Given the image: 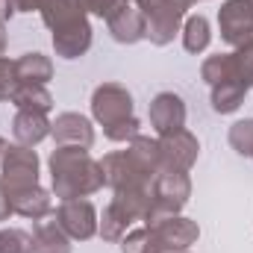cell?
<instances>
[{
	"label": "cell",
	"mask_w": 253,
	"mask_h": 253,
	"mask_svg": "<svg viewBox=\"0 0 253 253\" xmlns=\"http://www.w3.org/2000/svg\"><path fill=\"white\" fill-rule=\"evenodd\" d=\"M47 171H50V191L59 200L91 197L106 186L100 159H94L85 147L56 144L53 153L47 156Z\"/></svg>",
	"instance_id": "6da1fadb"
},
{
	"label": "cell",
	"mask_w": 253,
	"mask_h": 253,
	"mask_svg": "<svg viewBox=\"0 0 253 253\" xmlns=\"http://www.w3.org/2000/svg\"><path fill=\"white\" fill-rule=\"evenodd\" d=\"M147 24V42L156 47L171 44L186 21V12L191 9L189 0H132Z\"/></svg>",
	"instance_id": "7a4b0ae2"
},
{
	"label": "cell",
	"mask_w": 253,
	"mask_h": 253,
	"mask_svg": "<svg viewBox=\"0 0 253 253\" xmlns=\"http://www.w3.org/2000/svg\"><path fill=\"white\" fill-rule=\"evenodd\" d=\"M150 189H153V209L144 224L159 221L165 215H180L191 197V177L183 171H159Z\"/></svg>",
	"instance_id": "3957f363"
},
{
	"label": "cell",
	"mask_w": 253,
	"mask_h": 253,
	"mask_svg": "<svg viewBox=\"0 0 253 253\" xmlns=\"http://www.w3.org/2000/svg\"><path fill=\"white\" fill-rule=\"evenodd\" d=\"M39 174H42V159L33 147L18 144V141L6 144L0 156V183L6 186V191L39 186Z\"/></svg>",
	"instance_id": "277c9868"
},
{
	"label": "cell",
	"mask_w": 253,
	"mask_h": 253,
	"mask_svg": "<svg viewBox=\"0 0 253 253\" xmlns=\"http://www.w3.org/2000/svg\"><path fill=\"white\" fill-rule=\"evenodd\" d=\"M56 224L71 236V242H88L97 236V221L100 212L88 197H74V200H59V206L53 209Z\"/></svg>",
	"instance_id": "5b68a950"
},
{
	"label": "cell",
	"mask_w": 253,
	"mask_h": 253,
	"mask_svg": "<svg viewBox=\"0 0 253 253\" xmlns=\"http://www.w3.org/2000/svg\"><path fill=\"white\" fill-rule=\"evenodd\" d=\"M132 109H135L132 94L121 83H100L91 91V118L100 126H112L129 115H135Z\"/></svg>",
	"instance_id": "8992f818"
},
{
	"label": "cell",
	"mask_w": 253,
	"mask_h": 253,
	"mask_svg": "<svg viewBox=\"0 0 253 253\" xmlns=\"http://www.w3.org/2000/svg\"><path fill=\"white\" fill-rule=\"evenodd\" d=\"M153 239H156V248L159 253H186L191 245H197L200 239V227L197 221L186 218L183 212L180 215H165L159 221H150L147 224Z\"/></svg>",
	"instance_id": "52a82bcc"
},
{
	"label": "cell",
	"mask_w": 253,
	"mask_h": 253,
	"mask_svg": "<svg viewBox=\"0 0 253 253\" xmlns=\"http://www.w3.org/2000/svg\"><path fill=\"white\" fill-rule=\"evenodd\" d=\"M159 138V165L162 171H183L189 174L200 156V141L191 129H174V132H165V135H156Z\"/></svg>",
	"instance_id": "ba28073f"
},
{
	"label": "cell",
	"mask_w": 253,
	"mask_h": 253,
	"mask_svg": "<svg viewBox=\"0 0 253 253\" xmlns=\"http://www.w3.org/2000/svg\"><path fill=\"white\" fill-rule=\"evenodd\" d=\"M218 30L233 50L253 42V0H224L218 9Z\"/></svg>",
	"instance_id": "9c48e42d"
},
{
	"label": "cell",
	"mask_w": 253,
	"mask_h": 253,
	"mask_svg": "<svg viewBox=\"0 0 253 253\" xmlns=\"http://www.w3.org/2000/svg\"><path fill=\"white\" fill-rule=\"evenodd\" d=\"M147 118H150V126H153L156 135H165V132H174V129L186 126L189 109H186V100L177 91H159L150 100Z\"/></svg>",
	"instance_id": "30bf717a"
},
{
	"label": "cell",
	"mask_w": 253,
	"mask_h": 253,
	"mask_svg": "<svg viewBox=\"0 0 253 253\" xmlns=\"http://www.w3.org/2000/svg\"><path fill=\"white\" fill-rule=\"evenodd\" d=\"M100 168H103V177H106V186L112 191L121 189H135V186H150L153 177H147L129 156L126 150H112L100 159Z\"/></svg>",
	"instance_id": "8fae6325"
},
{
	"label": "cell",
	"mask_w": 253,
	"mask_h": 253,
	"mask_svg": "<svg viewBox=\"0 0 253 253\" xmlns=\"http://www.w3.org/2000/svg\"><path fill=\"white\" fill-rule=\"evenodd\" d=\"M91 47V21L88 15L83 18H74L62 27L53 30V50L59 59H83Z\"/></svg>",
	"instance_id": "7c38bea8"
},
{
	"label": "cell",
	"mask_w": 253,
	"mask_h": 253,
	"mask_svg": "<svg viewBox=\"0 0 253 253\" xmlns=\"http://www.w3.org/2000/svg\"><path fill=\"white\" fill-rule=\"evenodd\" d=\"M106 30H109V36H112L118 44H138V42L147 39L144 15H141V9H138L132 0L121 3V6L106 18Z\"/></svg>",
	"instance_id": "4fadbf2b"
},
{
	"label": "cell",
	"mask_w": 253,
	"mask_h": 253,
	"mask_svg": "<svg viewBox=\"0 0 253 253\" xmlns=\"http://www.w3.org/2000/svg\"><path fill=\"white\" fill-rule=\"evenodd\" d=\"M50 135L56 144H68V147H91L94 144V126L91 118H85L83 112H59L50 124Z\"/></svg>",
	"instance_id": "5bb4252c"
},
{
	"label": "cell",
	"mask_w": 253,
	"mask_h": 253,
	"mask_svg": "<svg viewBox=\"0 0 253 253\" xmlns=\"http://www.w3.org/2000/svg\"><path fill=\"white\" fill-rule=\"evenodd\" d=\"M9 200H12V212L27 221H44L47 215H53V191H47L42 183L9 191Z\"/></svg>",
	"instance_id": "9a60e30c"
},
{
	"label": "cell",
	"mask_w": 253,
	"mask_h": 253,
	"mask_svg": "<svg viewBox=\"0 0 253 253\" xmlns=\"http://www.w3.org/2000/svg\"><path fill=\"white\" fill-rule=\"evenodd\" d=\"M50 118L47 112H36V109H18L15 118H12V135L18 144H27V147H36L42 144L47 135H50Z\"/></svg>",
	"instance_id": "2e32d148"
},
{
	"label": "cell",
	"mask_w": 253,
	"mask_h": 253,
	"mask_svg": "<svg viewBox=\"0 0 253 253\" xmlns=\"http://www.w3.org/2000/svg\"><path fill=\"white\" fill-rule=\"evenodd\" d=\"M112 203L124 212L132 224L135 221L144 224L150 218V209H153V189L150 186H135V189L112 191Z\"/></svg>",
	"instance_id": "e0dca14e"
},
{
	"label": "cell",
	"mask_w": 253,
	"mask_h": 253,
	"mask_svg": "<svg viewBox=\"0 0 253 253\" xmlns=\"http://www.w3.org/2000/svg\"><path fill=\"white\" fill-rule=\"evenodd\" d=\"M33 253H74V242L62 227L53 221L33 224Z\"/></svg>",
	"instance_id": "ac0fdd59"
},
{
	"label": "cell",
	"mask_w": 253,
	"mask_h": 253,
	"mask_svg": "<svg viewBox=\"0 0 253 253\" xmlns=\"http://www.w3.org/2000/svg\"><path fill=\"white\" fill-rule=\"evenodd\" d=\"M251 85L242 83V80H230V83H221V85H212L209 88V103L218 115H233L242 109L245 97H248Z\"/></svg>",
	"instance_id": "d6986e66"
},
{
	"label": "cell",
	"mask_w": 253,
	"mask_h": 253,
	"mask_svg": "<svg viewBox=\"0 0 253 253\" xmlns=\"http://www.w3.org/2000/svg\"><path fill=\"white\" fill-rule=\"evenodd\" d=\"M200 77L212 85H221V83H230V80H242L248 83L242 74H239V62H236V53H215V56H206L200 65ZM253 88V83H248Z\"/></svg>",
	"instance_id": "ffe728a7"
},
{
	"label": "cell",
	"mask_w": 253,
	"mask_h": 253,
	"mask_svg": "<svg viewBox=\"0 0 253 253\" xmlns=\"http://www.w3.org/2000/svg\"><path fill=\"white\" fill-rule=\"evenodd\" d=\"M15 74H18V83L47 85L53 80V62H50V56H44L39 50H30V53L15 59Z\"/></svg>",
	"instance_id": "44dd1931"
},
{
	"label": "cell",
	"mask_w": 253,
	"mask_h": 253,
	"mask_svg": "<svg viewBox=\"0 0 253 253\" xmlns=\"http://www.w3.org/2000/svg\"><path fill=\"white\" fill-rule=\"evenodd\" d=\"M126 156H129L147 177H156V174L162 171V165H159V138H153V135L138 132V135L126 144Z\"/></svg>",
	"instance_id": "7402d4cb"
},
{
	"label": "cell",
	"mask_w": 253,
	"mask_h": 253,
	"mask_svg": "<svg viewBox=\"0 0 253 253\" xmlns=\"http://www.w3.org/2000/svg\"><path fill=\"white\" fill-rule=\"evenodd\" d=\"M15 109H36V112H50L53 109V94L47 85H36V83H18L9 100Z\"/></svg>",
	"instance_id": "603a6c76"
},
{
	"label": "cell",
	"mask_w": 253,
	"mask_h": 253,
	"mask_svg": "<svg viewBox=\"0 0 253 253\" xmlns=\"http://www.w3.org/2000/svg\"><path fill=\"white\" fill-rule=\"evenodd\" d=\"M180 36H183V47L194 53V56H200L209 44H212V24H209V18L206 15H189L186 21H183V30H180Z\"/></svg>",
	"instance_id": "cb8c5ba5"
},
{
	"label": "cell",
	"mask_w": 253,
	"mask_h": 253,
	"mask_svg": "<svg viewBox=\"0 0 253 253\" xmlns=\"http://www.w3.org/2000/svg\"><path fill=\"white\" fill-rule=\"evenodd\" d=\"M129 230H132V221L109 200V206H103V212H100L97 236H100L103 242H109V245H121V239H124Z\"/></svg>",
	"instance_id": "d4e9b609"
},
{
	"label": "cell",
	"mask_w": 253,
	"mask_h": 253,
	"mask_svg": "<svg viewBox=\"0 0 253 253\" xmlns=\"http://www.w3.org/2000/svg\"><path fill=\"white\" fill-rule=\"evenodd\" d=\"M121 253H159L156 239H153V233H150V227H147V224H141V227L129 230L124 239H121Z\"/></svg>",
	"instance_id": "484cf974"
},
{
	"label": "cell",
	"mask_w": 253,
	"mask_h": 253,
	"mask_svg": "<svg viewBox=\"0 0 253 253\" xmlns=\"http://www.w3.org/2000/svg\"><path fill=\"white\" fill-rule=\"evenodd\" d=\"M0 253H33V233L21 227H0Z\"/></svg>",
	"instance_id": "4316f807"
},
{
	"label": "cell",
	"mask_w": 253,
	"mask_h": 253,
	"mask_svg": "<svg viewBox=\"0 0 253 253\" xmlns=\"http://www.w3.org/2000/svg\"><path fill=\"white\" fill-rule=\"evenodd\" d=\"M227 141L239 156H253V118L236 121L227 132Z\"/></svg>",
	"instance_id": "83f0119b"
},
{
	"label": "cell",
	"mask_w": 253,
	"mask_h": 253,
	"mask_svg": "<svg viewBox=\"0 0 253 253\" xmlns=\"http://www.w3.org/2000/svg\"><path fill=\"white\" fill-rule=\"evenodd\" d=\"M138 132H141V121L135 115H129V118H124V121H118L112 126H103V135L109 141H115V144H129Z\"/></svg>",
	"instance_id": "f1b7e54d"
},
{
	"label": "cell",
	"mask_w": 253,
	"mask_h": 253,
	"mask_svg": "<svg viewBox=\"0 0 253 253\" xmlns=\"http://www.w3.org/2000/svg\"><path fill=\"white\" fill-rule=\"evenodd\" d=\"M18 85V74H15V59L0 56V100H12V91Z\"/></svg>",
	"instance_id": "f546056e"
},
{
	"label": "cell",
	"mask_w": 253,
	"mask_h": 253,
	"mask_svg": "<svg viewBox=\"0 0 253 253\" xmlns=\"http://www.w3.org/2000/svg\"><path fill=\"white\" fill-rule=\"evenodd\" d=\"M80 3H83V9H85L88 15H97V18L106 21V18H109L121 3H126V0H80Z\"/></svg>",
	"instance_id": "4dcf8cb0"
},
{
	"label": "cell",
	"mask_w": 253,
	"mask_h": 253,
	"mask_svg": "<svg viewBox=\"0 0 253 253\" xmlns=\"http://www.w3.org/2000/svg\"><path fill=\"white\" fill-rule=\"evenodd\" d=\"M21 12V0H0V27H6Z\"/></svg>",
	"instance_id": "1f68e13d"
},
{
	"label": "cell",
	"mask_w": 253,
	"mask_h": 253,
	"mask_svg": "<svg viewBox=\"0 0 253 253\" xmlns=\"http://www.w3.org/2000/svg\"><path fill=\"white\" fill-rule=\"evenodd\" d=\"M9 215H15V212H12V200H9L6 186L0 183V221H9Z\"/></svg>",
	"instance_id": "d6a6232c"
},
{
	"label": "cell",
	"mask_w": 253,
	"mask_h": 253,
	"mask_svg": "<svg viewBox=\"0 0 253 253\" xmlns=\"http://www.w3.org/2000/svg\"><path fill=\"white\" fill-rule=\"evenodd\" d=\"M44 0H21V12H39Z\"/></svg>",
	"instance_id": "836d02e7"
},
{
	"label": "cell",
	"mask_w": 253,
	"mask_h": 253,
	"mask_svg": "<svg viewBox=\"0 0 253 253\" xmlns=\"http://www.w3.org/2000/svg\"><path fill=\"white\" fill-rule=\"evenodd\" d=\"M3 53H6V30L0 27V56H3Z\"/></svg>",
	"instance_id": "e575fe53"
},
{
	"label": "cell",
	"mask_w": 253,
	"mask_h": 253,
	"mask_svg": "<svg viewBox=\"0 0 253 253\" xmlns=\"http://www.w3.org/2000/svg\"><path fill=\"white\" fill-rule=\"evenodd\" d=\"M6 144H9V141H6V138L0 135V156H3V150H6Z\"/></svg>",
	"instance_id": "d590c367"
},
{
	"label": "cell",
	"mask_w": 253,
	"mask_h": 253,
	"mask_svg": "<svg viewBox=\"0 0 253 253\" xmlns=\"http://www.w3.org/2000/svg\"><path fill=\"white\" fill-rule=\"evenodd\" d=\"M189 3H191V6H194V3H206V0H189Z\"/></svg>",
	"instance_id": "8d00e7d4"
},
{
	"label": "cell",
	"mask_w": 253,
	"mask_h": 253,
	"mask_svg": "<svg viewBox=\"0 0 253 253\" xmlns=\"http://www.w3.org/2000/svg\"><path fill=\"white\" fill-rule=\"evenodd\" d=\"M251 159H253V156H251Z\"/></svg>",
	"instance_id": "74e56055"
},
{
	"label": "cell",
	"mask_w": 253,
	"mask_h": 253,
	"mask_svg": "<svg viewBox=\"0 0 253 253\" xmlns=\"http://www.w3.org/2000/svg\"><path fill=\"white\" fill-rule=\"evenodd\" d=\"M186 253H189V251H186Z\"/></svg>",
	"instance_id": "f35d334b"
}]
</instances>
